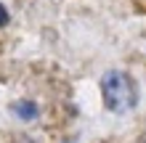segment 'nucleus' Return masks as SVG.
<instances>
[{"mask_svg":"<svg viewBox=\"0 0 146 143\" xmlns=\"http://www.w3.org/2000/svg\"><path fill=\"white\" fill-rule=\"evenodd\" d=\"M5 24H8V13H5V8L0 5V27H5Z\"/></svg>","mask_w":146,"mask_h":143,"instance_id":"7ed1b4c3","label":"nucleus"},{"mask_svg":"<svg viewBox=\"0 0 146 143\" xmlns=\"http://www.w3.org/2000/svg\"><path fill=\"white\" fill-rule=\"evenodd\" d=\"M101 93H104V103L109 111L114 114H125L130 111L138 101L135 93V82L130 80V74L125 72H106L101 80Z\"/></svg>","mask_w":146,"mask_h":143,"instance_id":"f257e3e1","label":"nucleus"},{"mask_svg":"<svg viewBox=\"0 0 146 143\" xmlns=\"http://www.w3.org/2000/svg\"><path fill=\"white\" fill-rule=\"evenodd\" d=\"M13 111L21 117V119H32V117L37 114V106L32 103V101H16L13 103Z\"/></svg>","mask_w":146,"mask_h":143,"instance_id":"f03ea898","label":"nucleus"}]
</instances>
